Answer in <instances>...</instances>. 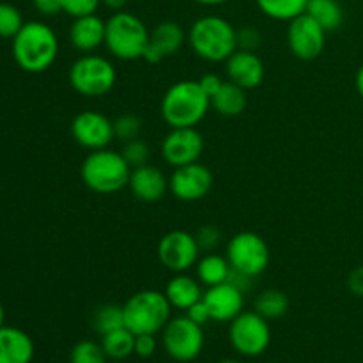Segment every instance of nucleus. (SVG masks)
<instances>
[{
  "label": "nucleus",
  "instance_id": "nucleus-1",
  "mask_svg": "<svg viewBox=\"0 0 363 363\" xmlns=\"http://www.w3.org/2000/svg\"><path fill=\"white\" fill-rule=\"evenodd\" d=\"M59 38L43 21H27L13 38V57L27 73H43L57 60Z\"/></svg>",
  "mask_w": 363,
  "mask_h": 363
},
{
  "label": "nucleus",
  "instance_id": "nucleus-2",
  "mask_svg": "<svg viewBox=\"0 0 363 363\" xmlns=\"http://www.w3.org/2000/svg\"><path fill=\"white\" fill-rule=\"evenodd\" d=\"M188 45L208 62H225L238 50V30L225 18L208 14L191 23Z\"/></svg>",
  "mask_w": 363,
  "mask_h": 363
},
{
  "label": "nucleus",
  "instance_id": "nucleus-3",
  "mask_svg": "<svg viewBox=\"0 0 363 363\" xmlns=\"http://www.w3.org/2000/svg\"><path fill=\"white\" fill-rule=\"evenodd\" d=\"M209 106L211 99L199 82L183 80L167 89L160 112L170 128H195L209 112Z\"/></svg>",
  "mask_w": 363,
  "mask_h": 363
},
{
  "label": "nucleus",
  "instance_id": "nucleus-4",
  "mask_svg": "<svg viewBox=\"0 0 363 363\" xmlns=\"http://www.w3.org/2000/svg\"><path fill=\"white\" fill-rule=\"evenodd\" d=\"M80 176L89 190L101 195H110L128 186L131 167L128 165L121 152L105 147L92 151L84 160Z\"/></svg>",
  "mask_w": 363,
  "mask_h": 363
},
{
  "label": "nucleus",
  "instance_id": "nucleus-5",
  "mask_svg": "<svg viewBox=\"0 0 363 363\" xmlns=\"http://www.w3.org/2000/svg\"><path fill=\"white\" fill-rule=\"evenodd\" d=\"M105 46L116 59L137 60L144 55L149 35L144 21L133 13L117 11L105 21Z\"/></svg>",
  "mask_w": 363,
  "mask_h": 363
},
{
  "label": "nucleus",
  "instance_id": "nucleus-6",
  "mask_svg": "<svg viewBox=\"0 0 363 363\" xmlns=\"http://www.w3.org/2000/svg\"><path fill=\"white\" fill-rule=\"evenodd\" d=\"M123 311L124 326L135 335L142 333L156 335L172 318V305L167 300L165 293L152 289L138 291L128 298L126 303L123 305Z\"/></svg>",
  "mask_w": 363,
  "mask_h": 363
},
{
  "label": "nucleus",
  "instance_id": "nucleus-7",
  "mask_svg": "<svg viewBox=\"0 0 363 363\" xmlns=\"http://www.w3.org/2000/svg\"><path fill=\"white\" fill-rule=\"evenodd\" d=\"M117 71L106 57L84 55L69 67V84L85 98H101L113 89Z\"/></svg>",
  "mask_w": 363,
  "mask_h": 363
},
{
  "label": "nucleus",
  "instance_id": "nucleus-8",
  "mask_svg": "<svg viewBox=\"0 0 363 363\" xmlns=\"http://www.w3.org/2000/svg\"><path fill=\"white\" fill-rule=\"evenodd\" d=\"M229 342L241 357H261L272 342L269 321L255 311H243L229 323Z\"/></svg>",
  "mask_w": 363,
  "mask_h": 363
},
{
  "label": "nucleus",
  "instance_id": "nucleus-9",
  "mask_svg": "<svg viewBox=\"0 0 363 363\" xmlns=\"http://www.w3.org/2000/svg\"><path fill=\"white\" fill-rule=\"evenodd\" d=\"M162 346L172 360L194 362L204 350V330L188 315L170 318L162 330Z\"/></svg>",
  "mask_w": 363,
  "mask_h": 363
},
{
  "label": "nucleus",
  "instance_id": "nucleus-10",
  "mask_svg": "<svg viewBox=\"0 0 363 363\" xmlns=\"http://www.w3.org/2000/svg\"><path fill=\"white\" fill-rule=\"evenodd\" d=\"M269 247L259 234L245 230L227 243V261L230 268L250 277H259L269 266Z\"/></svg>",
  "mask_w": 363,
  "mask_h": 363
},
{
  "label": "nucleus",
  "instance_id": "nucleus-11",
  "mask_svg": "<svg viewBox=\"0 0 363 363\" xmlns=\"http://www.w3.org/2000/svg\"><path fill=\"white\" fill-rule=\"evenodd\" d=\"M287 46L300 60H314L325 52L326 30L307 13L293 18L287 27Z\"/></svg>",
  "mask_w": 363,
  "mask_h": 363
},
{
  "label": "nucleus",
  "instance_id": "nucleus-12",
  "mask_svg": "<svg viewBox=\"0 0 363 363\" xmlns=\"http://www.w3.org/2000/svg\"><path fill=\"white\" fill-rule=\"evenodd\" d=\"M199 248L194 234L186 230H172L160 240L158 259L169 272L184 273L199 261Z\"/></svg>",
  "mask_w": 363,
  "mask_h": 363
},
{
  "label": "nucleus",
  "instance_id": "nucleus-13",
  "mask_svg": "<svg viewBox=\"0 0 363 363\" xmlns=\"http://www.w3.org/2000/svg\"><path fill=\"white\" fill-rule=\"evenodd\" d=\"M202 151L204 138L197 128H170L162 142L163 160L174 169L199 162Z\"/></svg>",
  "mask_w": 363,
  "mask_h": 363
},
{
  "label": "nucleus",
  "instance_id": "nucleus-14",
  "mask_svg": "<svg viewBox=\"0 0 363 363\" xmlns=\"http://www.w3.org/2000/svg\"><path fill=\"white\" fill-rule=\"evenodd\" d=\"M213 183H215V177L211 170L202 163L195 162L174 169L169 179V190L177 201L195 202L204 199L211 191Z\"/></svg>",
  "mask_w": 363,
  "mask_h": 363
},
{
  "label": "nucleus",
  "instance_id": "nucleus-15",
  "mask_svg": "<svg viewBox=\"0 0 363 363\" xmlns=\"http://www.w3.org/2000/svg\"><path fill=\"white\" fill-rule=\"evenodd\" d=\"M71 135L78 145L91 151L105 149L116 138L113 123L96 110H84L71 123Z\"/></svg>",
  "mask_w": 363,
  "mask_h": 363
},
{
  "label": "nucleus",
  "instance_id": "nucleus-16",
  "mask_svg": "<svg viewBox=\"0 0 363 363\" xmlns=\"http://www.w3.org/2000/svg\"><path fill=\"white\" fill-rule=\"evenodd\" d=\"M202 300L208 305L211 321L216 323H230L245 308V293L230 282L208 287L202 294Z\"/></svg>",
  "mask_w": 363,
  "mask_h": 363
},
{
  "label": "nucleus",
  "instance_id": "nucleus-17",
  "mask_svg": "<svg viewBox=\"0 0 363 363\" xmlns=\"http://www.w3.org/2000/svg\"><path fill=\"white\" fill-rule=\"evenodd\" d=\"M225 73L229 82L240 85L241 89H255L264 80V64L255 52L248 50H236L225 60Z\"/></svg>",
  "mask_w": 363,
  "mask_h": 363
},
{
  "label": "nucleus",
  "instance_id": "nucleus-18",
  "mask_svg": "<svg viewBox=\"0 0 363 363\" xmlns=\"http://www.w3.org/2000/svg\"><path fill=\"white\" fill-rule=\"evenodd\" d=\"M128 186H130L135 199L151 204V202H158L165 197L167 190H169V179L158 167H152L147 163V165L131 169Z\"/></svg>",
  "mask_w": 363,
  "mask_h": 363
},
{
  "label": "nucleus",
  "instance_id": "nucleus-19",
  "mask_svg": "<svg viewBox=\"0 0 363 363\" xmlns=\"http://www.w3.org/2000/svg\"><path fill=\"white\" fill-rule=\"evenodd\" d=\"M105 28L106 23L98 14H87V16L74 18L69 27V41L78 52L91 53L105 45Z\"/></svg>",
  "mask_w": 363,
  "mask_h": 363
},
{
  "label": "nucleus",
  "instance_id": "nucleus-20",
  "mask_svg": "<svg viewBox=\"0 0 363 363\" xmlns=\"http://www.w3.org/2000/svg\"><path fill=\"white\" fill-rule=\"evenodd\" d=\"M35 347L30 335L14 326L0 328V363H32Z\"/></svg>",
  "mask_w": 363,
  "mask_h": 363
},
{
  "label": "nucleus",
  "instance_id": "nucleus-21",
  "mask_svg": "<svg viewBox=\"0 0 363 363\" xmlns=\"http://www.w3.org/2000/svg\"><path fill=\"white\" fill-rule=\"evenodd\" d=\"M163 293H165L172 308H177V311H188L191 305L201 301L202 294H204L201 289V284L191 277L184 275V273H176L169 280Z\"/></svg>",
  "mask_w": 363,
  "mask_h": 363
},
{
  "label": "nucleus",
  "instance_id": "nucleus-22",
  "mask_svg": "<svg viewBox=\"0 0 363 363\" xmlns=\"http://www.w3.org/2000/svg\"><path fill=\"white\" fill-rule=\"evenodd\" d=\"M184 41H188V35L184 28L181 27L177 21L165 20L160 21L149 35V45L165 59V57H172L183 48Z\"/></svg>",
  "mask_w": 363,
  "mask_h": 363
},
{
  "label": "nucleus",
  "instance_id": "nucleus-23",
  "mask_svg": "<svg viewBox=\"0 0 363 363\" xmlns=\"http://www.w3.org/2000/svg\"><path fill=\"white\" fill-rule=\"evenodd\" d=\"M211 106L223 117L241 116L247 108V91L233 82H223L222 89L211 98Z\"/></svg>",
  "mask_w": 363,
  "mask_h": 363
},
{
  "label": "nucleus",
  "instance_id": "nucleus-24",
  "mask_svg": "<svg viewBox=\"0 0 363 363\" xmlns=\"http://www.w3.org/2000/svg\"><path fill=\"white\" fill-rule=\"evenodd\" d=\"M230 264L227 257L218 254H206L201 257L195 264V272H197L199 282L204 284L206 287L218 286V284L227 282L230 275Z\"/></svg>",
  "mask_w": 363,
  "mask_h": 363
},
{
  "label": "nucleus",
  "instance_id": "nucleus-25",
  "mask_svg": "<svg viewBox=\"0 0 363 363\" xmlns=\"http://www.w3.org/2000/svg\"><path fill=\"white\" fill-rule=\"evenodd\" d=\"M101 347L112 362H124L135 354V333L126 326L101 335Z\"/></svg>",
  "mask_w": 363,
  "mask_h": 363
},
{
  "label": "nucleus",
  "instance_id": "nucleus-26",
  "mask_svg": "<svg viewBox=\"0 0 363 363\" xmlns=\"http://www.w3.org/2000/svg\"><path fill=\"white\" fill-rule=\"evenodd\" d=\"M305 13L314 18L326 32L337 30L344 20L342 7L337 0H308Z\"/></svg>",
  "mask_w": 363,
  "mask_h": 363
},
{
  "label": "nucleus",
  "instance_id": "nucleus-27",
  "mask_svg": "<svg viewBox=\"0 0 363 363\" xmlns=\"http://www.w3.org/2000/svg\"><path fill=\"white\" fill-rule=\"evenodd\" d=\"M254 311L268 321L284 318L289 311V298L280 289H266L255 298Z\"/></svg>",
  "mask_w": 363,
  "mask_h": 363
},
{
  "label": "nucleus",
  "instance_id": "nucleus-28",
  "mask_svg": "<svg viewBox=\"0 0 363 363\" xmlns=\"http://www.w3.org/2000/svg\"><path fill=\"white\" fill-rule=\"evenodd\" d=\"M255 4L272 20L291 21L305 13L308 0H255Z\"/></svg>",
  "mask_w": 363,
  "mask_h": 363
},
{
  "label": "nucleus",
  "instance_id": "nucleus-29",
  "mask_svg": "<svg viewBox=\"0 0 363 363\" xmlns=\"http://www.w3.org/2000/svg\"><path fill=\"white\" fill-rule=\"evenodd\" d=\"M124 326V311L123 307L113 303H105L101 307L96 308L94 315H92V328L98 332L99 335L113 332Z\"/></svg>",
  "mask_w": 363,
  "mask_h": 363
},
{
  "label": "nucleus",
  "instance_id": "nucleus-30",
  "mask_svg": "<svg viewBox=\"0 0 363 363\" xmlns=\"http://www.w3.org/2000/svg\"><path fill=\"white\" fill-rule=\"evenodd\" d=\"M106 354L103 351L101 342L96 340H80L73 346L69 354V363H106Z\"/></svg>",
  "mask_w": 363,
  "mask_h": 363
},
{
  "label": "nucleus",
  "instance_id": "nucleus-31",
  "mask_svg": "<svg viewBox=\"0 0 363 363\" xmlns=\"http://www.w3.org/2000/svg\"><path fill=\"white\" fill-rule=\"evenodd\" d=\"M112 123L113 135H116L117 140L123 142H130L138 138L142 133V128H144L142 119L138 116H135V113H121V116L116 117Z\"/></svg>",
  "mask_w": 363,
  "mask_h": 363
},
{
  "label": "nucleus",
  "instance_id": "nucleus-32",
  "mask_svg": "<svg viewBox=\"0 0 363 363\" xmlns=\"http://www.w3.org/2000/svg\"><path fill=\"white\" fill-rule=\"evenodd\" d=\"M23 27V16L13 4L0 2V38H14Z\"/></svg>",
  "mask_w": 363,
  "mask_h": 363
},
{
  "label": "nucleus",
  "instance_id": "nucleus-33",
  "mask_svg": "<svg viewBox=\"0 0 363 363\" xmlns=\"http://www.w3.org/2000/svg\"><path fill=\"white\" fill-rule=\"evenodd\" d=\"M121 155L126 160L128 165L131 169H137V167L147 165L149 156H151V151H149V145L145 144L142 138H135V140L124 142L123 149H121Z\"/></svg>",
  "mask_w": 363,
  "mask_h": 363
},
{
  "label": "nucleus",
  "instance_id": "nucleus-34",
  "mask_svg": "<svg viewBox=\"0 0 363 363\" xmlns=\"http://www.w3.org/2000/svg\"><path fill=\"white\" fill-rule=\"evenodd\" d=\"M195 241H197L201 252H206V254H211L218 248V245L222 243V233L216 225L213 223H208V225L199 227L197 233L194 234Z\"/></svg>",
  "mask_w": 363,
  "mask_h": 363
},
{
  "label": "nucleus",
  "instance_id": "nucleus-35",
  "mask_svg": "<svg viewBox=\"0 0 363 363\" xmlns=\"http://www.w3.org/2000/svg\"><path fill=\"white\" fill-rule=\"evenodd\" d=\"M60 4H62V13L73 18H80L94 14L101 6V0H60Z\"/></svg>",
  "mask_w": 363,
  "mask_h": 363
},
{
  "label": "nucleus",
  "instance_id": "nucleus-36",
  "mask_svg": "<svg viewBox=\"0 0 363 363\" xmlns=\"http://www.w3.org/2000/svg\"><path fill=\"white\" fill-rule=\"evenodd\" d=\"M262 34L255 27H243L238 30V50L255 52L261 46Z\"/></svg>",
  "mask_w": 363,
  "mask_h": 363
},
{
  "label": "nucleus",
  "instance_id": "nucleus-37",
  "mask_svg": "<svg viewBox=\"0 0 363 363\" xmlns=\"http://www.w3.org/2000/svg\"><path fill=\"white\" fill-rule=\"evenodd\" d=\"M156 337L152 333H142V335H135V354L140 358H151L156 353Z\"/></svg>",
  "mask_w": 363,
  "mask_h": 363
},
{
  "label": "nucleus",
  "instance_id": "nucleus-38",
  "mask_svg": "<svg viewBox=\"0 0 363 363\" xmlns=\"http://www.w3.org/2000/svg\"><path fill=\"white\" fill-rule=\"evenodd\" d=\"M186 315L191 319V321L197 323V325H201V326H204L206 323L211 321V314H209V308H208V305L204 303V300H201V301H197L195 305H191V307L186 311Z\"/></svg>",
  "mask_w": 363,
  "mask_h": 363
},
{
  "label": "nucleus",
  "instance_id": "nucleus-39",
  "mask_svg": "<svg viewBox=\"0 0 363 363\" xmlns=\"http://www.w3.org/2000/svg\"><path fill=\"white\" fill-rule=\"evenodd\" d=\"M199 85H201L202 91H204L206 94L209 96V99H211L213 96H215L216 92H218L220 89H222L223 80L218 77V74L208 73V74H204V77H202L201 80H199Z\"/></svg>",
  "mask_w": 363,
  "mask_h": 363
},
{
  "label": "nucleus",
  "instance_id": "nucleus-40",
  "mask_svg": "<svg viewBox=\"0 0 363 363\" xmlns=\"http://www.w3.org/2000/svg\"><path fill=\"white\" fill-rule=\"evenodd\" d=\"M347 289L353 296L363 298V264L357 266L347 277Z\"/></svg>",
  "mask_w": 363,
  "mask_h": 363
},
{
  "label": "nucleus",
  "instance_id": "nucleus-41",
  "mask_svg": "<svg viewBox=\"0 0 363 363\" xmlns=\"http://www.w3.org/2000/svg\"><path fill=\"white\" fill-rule=\"evenodd\" d=\"M34 7L43 16H55V14L62 13L60 0H34Z\"/></svg>",
  "mask_w": 363,
  "mask_h": 363
},
{
  "label": "nucleus",
  "instance_id": "nucleus-42",
  "mask_svg": "<svg viewBox=\"0 0 363 363\" xmlns=\"http://www.w3.org/2000/svg\"><path fill=\"white\" fill-rule=\"evenodd\" d=\"M227 282H230L233 286H236L238 289L243 291L245 294L252 289V284H254V277L250 275H245V273L236 272V269H230V275L227 279Z\"/></svg>",
  "mask_w": 363,
  "mask_h": 363
},
{
  "label": "nucleus",
  "instance_id": "nucleus-43",
  "mask_svg": "<svg viewBox=\"0 0 363 363\" xmlns=\"http://www.w3.org/2000/svg\"><path fill=\"white\" fill-rule=\"evenodd\" d=\"M101 4L105 7H108V9H112V11H123V7L126 6L128 4V0H101Z\"/></svg>",
  "mask_w": 363,
  "mask_h": 363
},
{
  "label": "nucleus",
  "instance_id": "nucleus-44",
  "mask_svg": "<svg viewBox=\"0 0 363 363\" xmlns=\"http://www.w3.org/2000/svg\"><path fill=\"white\" fill-rule=\"evenodd\" d=\"M357 91H358V94L362 96V99H363V66L360 67V69H358V73H357Z\"/></svg>",
  "mask_w": 363,
  "mask_h": 363
},
{
  "label": "nucleus",
  "instance_id": "nucleus-45",
  "mask_svg": "<svg viewBox=\"0 0 363 363\" xmlns=\"http://www.w3.org/2000/svg\"><path fill=\"white\" fill-rule=\"evenodd\" d=\"M194 2L201 4V6H222V4L229 2V0H194Z\"/></svg>",
  "mask_w": 363,
  "mask_h": 363
},
{
  "label": "nucleus",
  "instance_id": "nucleus-46",
  "mask_svg": "<svg viewBox=\"0 0 363 363\" xmlns=\"http://www.w3.org/2000/svg\"><path fill=\"white\" fill-rule=\"evenodd\" d=\"M4 323H6V311H4L2 303H0V328H2V326H6Z\"/></svg>",
  "mask_w": 363,
  "mask_h": 363
},
{
  "label": "nucleus",
  "instance_id": "nucleus-47",
  "mask_svg": "<svg viewBox=\"0 0 363 363\" xmlns=\"http://www.w3.org/2000/svg\"><path fill=\"white\" fill-rule=\"evenodd\" d=\"M216 363H240L238 360H233V358H223V360L216 362Z\"/></svg>",
  "mask_w": 363,
  "mask_h": 363
},
{
  "label": "nucleus",
  "instance_id": "nucleus-48",
  "mask_svg": "<svg viewBox=\"0 0 363 363\" xmlns=\"http://www.w3.org/2000/svg\"><path fill=\"white\" fill-rule=\"evenodd\" d=\"M262 363H275V362H262Z\"/></svg>",
  "mask_w": 363,
  "mask_h": 363
},
{
  "label": "nucleus",
  "instance_id": "nucleus-49",
  "mask_svg": "<svg viewBox=\"0 0 363 363\" xmlns=\"http://www.w3.org/2000/svg\"><path fill=\"white\" fill-rule=\"evenodd\" d=\"M112 363H123V362H112Z\"/></svg>",
  "mask_w": 363,
  "mask_h": 363
}]
</instances>
